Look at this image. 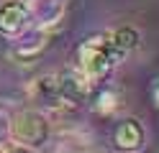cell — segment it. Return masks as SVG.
<instances>
[{
    "label": "cell",
    "instance_id": "obj_1",
    "mask_svg": "<svg viewBox=\"0 0 159 153\" xmlns=\"http://www.w3.org/2000/svg\"><path fill=\"white\" fill-rule=\"evenodd\" d=\"M121 59H123V54L116 51L113 41H111V33L108 36H90L77 49V69L82 74H87L90 79H98V77L108 74Z\"/></svg>",
    "mask_w": 159,
    "mask_h": 153
},
{
    "label": "cell",
    "instance_id": "obj_2",
    "mask_svg": "<svg viewBox=\"0 0 159 153\" xmlns=\"http://www.w3.org/2000/svg\"><path fill=\"white\" fill-rule=\"evenodd\" d=\"M11 138L18 146L39 148L49 138V120L36 110H23L11 120Z\"/></svg>",
    "mask_w": 159,
    "mask_h": 153
},
{
    "label": "cell",
    "instance_id": "obj_3",
    "mask_svg": "<svg viewBox=\"0 0 159 153\" xmlns=\"http://www.w3.org/2000/svg\"><path fill=\"white\" fill-rule=\"evenodd\" d=\"M57 84H59V95H62L64 102H77L87 97V92H90V77L82 74L80 69H64L57 77Z\"/></svg>",
    "mask_w": 159,
    "mask_h": 153
},
{
    "label": "cell",
    "instance_id": "obj_4",
    "mask_svg": "<svg viewBox=\"0 0 159 153\" xmlns=\"http://www.w3.org/2000/svg\"><path fill=\"white\" fill-rule=\"evenodd\" d=\"M26 20H28V5L26 3L11 0V3L0 5V33H5V36L21 33Z\"/></svg>",
    "mask_w": 159,
    "mask_h": 153
},
{
    "label": "cell",
    "instance_id": "obj_5",
    "mask_svg": "<svg viewBox=\"0 0 159 153\" xmlns=\"http://www.w3.org/2000/svg\"><path fill=\"white\" fill-rule=\"evenodd\" d=\"M113 143L121 151H139L144 143V128L136 117H126L113 130Z\"/></svg>",
    "mask_w": 159,
    "mask_h": 153
},
{
    "label": "cell",
    "instance_id": "obj_6",
    "mask_svg": "<svg viewBox=\"0 0 159 153\" xmlns=\"http://www.w3.org/2000/svg\"><path fill=\"white\" fill-rule=\"evenodd\" d=\"M31 97L39 102V105H46V107H59L64 105L62 95H59V84H57V77H39L34 84H31Z\"/></svg>",
    "mask_w": 159,
    "mask_h": 153
},
{
    "label": "cell",
    "instance_id": "obj_7",
    "mask_svg": "<svg viewBox=\"0 0 159 153\" xmlns=\"http://www.w3.org/2000/svg\"><path fill=\"white\" fill-rule=\"evenodd\" d=\"M111 41H113V46H116L118 54L126 56L131 49L139 46V31L131 28V26H123V28H118V31H113V33H111Z\"/></svg>",
    "mask_w": 159,
    "mask_h": 153
},
{
    "label": "cell",
    "instance_id": "obj_8",
    "mask_svg": "<svg viewBox=\"0 0 159 153\" xmlns=\"http://www.w3.org/2000/svg\"><path fill=\"white\" fill-rule=\"evenodd\" d=\"M118 105V97H116V92L113 89H105L98 95V102H95V112L98 115H111V112L116 110Z\"/></svg>",
    "mask_w": 159,
    "mask_h": 153
},
{
    "label": "cell",
    "instance_id": "obj_9",
    "mask_svg": "<svg viewBox=\"0 0 159 153\" xmlns=\"http://www.w3.org/2000/svg\"><path fill=\"white\" fill-rule=\"evenodd\" d=\"M8 153H34V148H26V146H16L13 151H8Z\"/></svg>",
    "mask_w": 159,
    "mask_h": 153
},
{
    "label": "cell",
    "instance_id": "obj_10",
    "mask_svg": "<svg viewBox=\"0 0 159 153\" xmlns=\"http://www.w3.org/2000/svg\"><path fill=\"white\" fill-rule=\"evenodd\" d=\"M154 100H157V107H159V82L154 84Z\"/></svg>",
    "mask_w": 159,
    "mask_h": 153
}]
</instances>
